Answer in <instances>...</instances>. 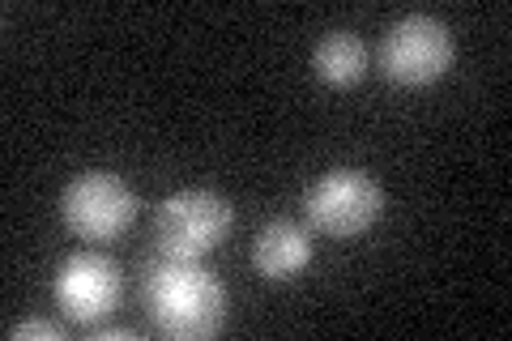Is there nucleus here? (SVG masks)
I'll list each match as a JSON object with an SVG mask.
<instances>
[{"instance_id":"5","label":"nucleus","mask_w":512,"mask_h":341,"mask_svg":"<svg viewBox=\"0 0 512 341\" xmlns=\"http://www.w3.org/2000/svg\"><path fill=\"white\" fill-rule=\"evenodd\" d=\"M60 214L73 226L77 235L86 239H116L120 231H128L137 218V197L120 175L107 171H86L64 188L60 197Z\"/></svg>"},{"instance_id":"7","label":"nucleus","mask_w":512,"mask_h":341,"mask_svg":"<svg viewBox=\"0 0 512 341\" xmlns=\"http://www.w3.org/2000/svg\"><path fill=\"white\" fill-rule=\"evenodd\" d=\"M312 261V239L303 226L286 222V218H274L256 235V248H252V265L256 273H265L269 282H286Z\"/></svg>"},{"instance_id":"4","label":"nucleus","mask_w":512,"mask_h":341,"mask_svg":"<svg viewBox=\"0 0 512 341\" xmlns=\"http://www.w3.org/2000/svg\"><path fill=\"white\" fill-rule=\"evenodd\" d=\"M308 222L316 231H325L333 239H346V235H363L367 226L380 218L384 209V192L367 171L359 167H338L308 188Z\"/></svg>"},{"instance_id":"2","label":"nucleus","mask_w":512,"mask_h":341,"mask_svg":"<svg viewBox=\"0 0 512 341\" xmlns=\"http://www.w3.org/2000/svg\"><path fill=\"white\" fill-rule=\"evenodd\" d=\"M453 56L457 47L448 26L440 18H427V13H406L380 39V69L397 86H431L448 73Z\"/></svg>"},{"instance_id":"8","label":"nucleus","mask_w":512,"mask_h":341,"mask_svg":"<svg viewBox=\"0 0 512 341\" xmlns=\"http://www.w3.org/2000/svg\"><path fill=\"white\" fill-rule=\"evenodd\" d=\"M312 69L325 86H338V90L359 86L363 73H367V47L350 35V30H333V35H325L316 43Z\"/></svg>"},{"instance_id":"6","label":"nucleus","mask_w":512,"mask_h":341,"mask_svg":"<svg viewBox=\"0 0 512 341\" xmlns=\"http://www.w3.org/2000/svg\"><path fill=\"white\" fill-rule=\"evenodd\" d=\"M56 299H60V307H64V316H69V320L94 324V320H103L111 307H116V299H120V273L99 252H77L60 269Z\"/></svg>"},{"instance_id":"3","label":"nucleus","mask_w":512,"mask_h":341,"mask_svg":"<svg viewBox=\"0 0 512 341\" xmlns=\"http://www.w3.org/2000/svg\"><path fill=\"white\" fill-rule=\"evenodd\" d=\"M231 201L205 188L175 192L158 205L154 235L163 256H184V261H201L205 252H214L231 231Z\"/></svg>"},{"instance_id":"9","label":"nucleus","mask_w":512,"mask_h":341,"mask_svg":"<svg viewBox=\"0 0 512 341\" xmlns=\"http://www.w3.org/2000/svg\"><path fill=\"white\" fill-rule=\"evenodd\" d=\"M13 341H26V337H47V341H60V324L52 320H22V324H13L9 329Z\"/></svg>"},{"instance_id":"1","label":"nucleus","mask_w":512,"mask_h":341,"mask_svg":"<svg viewBox=\"0 0 512 341\" xmlns=\"http://www.w3.org/2000/svg\"><path fill=\"white\" fill-rule=\"evenodd\" d=\"M146 312L154 329L171 341H205L227 320V290L201 261L184 256H158L146 265Z\"/></svg>"}]
</instances>
